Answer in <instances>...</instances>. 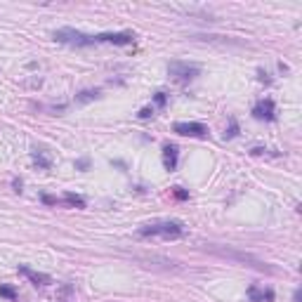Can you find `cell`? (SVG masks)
<instances>
[{"label": "cell", "mask_w": 302, "mask_h": 302, "mask_svg": "<svg viewBox=\"0 0 302 302\" xmlns=\"http://www.w3.org/2000/svg\"><path fill=\"white\" fill-rule=\"evenodd\" d=\"M55 40L71 48H92V45L106 43V45H132L135 33L121 31V33H83L76 29H59L55 31Z\"/></svg>", "instance_id": "1"}, {"label": "cell", "mask_w": 302, "mask_h": 302, "mask_svg": "<svg viewBox=\"0 0 302 302\" xmlns=\"http://www.w3.org/2000/svg\"><path fill=\"white\" fill-rule=\"evenodd\" d=\"M137 234L142 239L149 236H158V239H182L187 234V227L179 220H158V222H149L137 229Z\"/></svg>", "instance_id": "2"}, {"label": "cell", "mask_w": 302, "mask_h": 302, "mask_svg": "<svg viewBox=\"0 0 302 302\" xmlns=\"http://www.w3.org/2000/svg\"><path fill=\"white\" fill-rule=\"evenodd\" d=\"M168 74L173 76L177 83H189V80H194L201 74V68L189 62H170L168 64Z\"/></svg>", "instance_id": "3"}, {"label": "cell", "mask_w": 302, "mask_h": 302, "mask_svg": "<svg viewBox=\"0 0 302 302\" xmlns=\"http://www.w3.org/2000/svg\"><path fill=\"white\" fill-rule=\"evenodd\" d=\"M253 116L258 121H274L276 118V106H274V99H260L258 104L253 106Z\"/></svg>", "instance_id": "4"}, {"label": "cell", "mask_w": 302, "mask_h": 302, "mask_svg": "<svg viewBox=\"0 0 302 302\" xmlns=\"http://www.w3.org/2000/svg\"><path fill=\"white\" fill-rule=\"evenodd\" d=\"M173 130L177 135H184V137H205L208 135V128L203 123H175Z\"/></svg>", "instance_id": "5"}, {"label": "cell", "mask_w": 302, "mask_h": 302, "mask_svg": "<svg viewBox=\"0 0 302 302\" xmlns=\"http://www.w3.org/2000/svg\"><path fill=\"white\" fill-rule=\"evenodd\" d=\"M19 274H24L33 286H50L52 284V276H50V274L36 271V269H31V267H26V265H19Z\"/></svg>", "instance_id": "6"}, {"label": "cell", "mask_w": 302, "mask_h": 302, "mask_svg": "<svg viewBox=\"0 0 302 302\" xmlns=\"http://www.w3.org/2000/svg\"><path fill=\"white\" fill-rule=\"evenodd\" d=\"M248 297H250V302H274V290L250 286V288H248Z\"/></svg>", "instance_id": "7"}, {"label": "cell", "mask_w": 302, "mask_h": 302, "mask_svg": "<svg viewBox=\"0 0 302 302\" xmlns=\"http://www.w3.org/2000/svg\"><path fill=\"white\" fill-rule=\"evenodd\" d=\"M217 255H224V258H234V260H241V262H253L255 269H267L265 262H260V260L250 258V255H243V253H231V250H222V248H213Z\"/></svg>", "instance_id": "8"}, {"label": "cell", "mask_w": 302, "mask_h": 302, "mask_svg": "<svg viewBox=\"0 0 302 302\" xmlns=\"http://www.w3.org/2000/svg\"><path fill=\"white\" fill-rule=\"evenodd\" d=\"M177 151L179 149L175 144H166L163 147V166H166V170H175L177 168Z\"/></svg>", "instance_id": "9"}, {"label": "cell", "mask_w": 302, "mask_h": 302, "mask_svg": "<svg viewBox=\"0 0 302 302\" xmlns=\"http://www.w3.org/2000/svg\"><path fill=\"white\" fill-rule=\"evenodd\" d=\"M62 203L71 205V208H85V198L78 196V194H64V196H62Z\"/></svg>", "instance_id": "10"}, {"label": "cell", "mask_w": 302, "mask_h": 302, "mask_svg": "<svg viewBox=\"0 0 302 302\" xmlns=\"http://www.w3.org/2000/svg\"><path fill=\"white\" fill-rule=\"evenodd\" d=\"M92 99H99V90H83L80 95H76V102H78V104H87V102H92Z\"/></svg>", "instance_id": "11"}, {"label": "cell", "mask_w": 302, "mask_h": 302, "mask_svg": "<svg viewBox=\"0 0 302 302\" xmlns=\"http://www.w3.org/2000/svg\"><path fill=\"white\" fill-rule=\"evenodd\" d=\"M33 163H36L38 168H43V170H50V168H52V160H50L43 151H33Z\"/></svg>", "instance_id": "12"}, {"label": "cell", "mask_w": 302, "mask_h": 302, "mask_svg": "<svg viewBox=\"0 0 302 302\" xmlns=\"http://www.w3.org/2000/svg\"><path fill=\"white\" fill-rule=\"evenodd\" d=\"M0 297H7V300H17V290H14L12 286L0 284Z\"/></svg>", "instance_id": "13"}, {"label": "cell", "mask_w": 302, "mask_h": 302, "mask_svg": "<svg viewBox=\"0 0 302 302\" xmlns=\"http://www.w3.org/2000/svg\"><path fill=\"white\" fill-rule=\"evenodd\" d=\"M236 135H239V125H236V121L231 118V121H229V130L224 132V140H231V137H236Z\"/></svg>", "instance_id": "14"}, {"label": "cell", "mask_w": 302, "mask_h": 302, "mask_svg": "<svg viewBox=\"0 0 302 302\" xmlns=\"http://www.w3.org/2000/svg\"><path fill=\"white\" fill-rule=\"evenodd\" d=\"M173 194H175V198H177V201H187V198H189V194H187L182 187H175Z\"/></svg>", "instance_id": "15"}, {"label": "cell", "mask_w": 302, "mask_h": 302, "mask_svg": "<svg viewBox=\"0 0 302 302\" xmlns=\"http://www.w3.org/2000/svg\"><path fill=\"white\" fill-rule=\"evenodd\" d=\"M43 203H48V205H59V203H62V198L48 196V194H45V196H43Z\"/></svg>", "instance_id": "16"}, {"label": "cell", "mask_w": 302, "mask_h": 302, "mask_svg": "<svg viewBox=\"0 0 302 302\" xmlns=\"http://www.w3.org/2000/svg\"><path fill=\"white\" fill-rule=\"evenodd\" d=\"M151 116H154V109H149V106H144L140 111V118H151Z\"/></svg>", "instance_id": "17"}, {"label": "cell", "mask_w": 302, "mask_h": 302, "mask_svg": "<svg viewBox=\"0 0 302 302\" xmlns=\"http://www.w3.org/2000/svg\"><path fill=\"white\" fill-rule=\"evenodd\" d=\"M156 104L158 106L166 104V92H156Z\"/></svg>", "instance_id": "18"}, {"label": "cell", "mask_w": 302, "mask_h": 302, "mask_svg": "<svg viewBox=\"0 0 302 302\" xmlns=\"http://www.w3.org/2000/svg\"><path fill=\"white\" fill-rule=\"evenodd\" d=\"M76 166H78V168H80V170H85V168H87V158L78 160V163H76Z\"/></svg>", "instance_id": "19"}, {"label": "cell", "mask_w": 302, "mask_h": 302, "mask_svg": "<svg viewBox=\"0 0 302 302\" xmlns=\"http://www.w3.org/2000/svg\"><path fill=\"white\" fill-rule=\"evenodd\" d=\"M12 187H14V191H21V179H14Z\"/></svg>", "instance_id": "20"}, {"label": "cell", "mask_w": 302, "mask_h": 302, "mask_svg": "<svg viewBox=\"0 0 302 302\" xmlns=\"http://www.w3.org/2000/svg\"><path fill=\"white\" fill-rule=\"evenodd\" d=\"M302 300V293L300 290H295V295H293V302H300Z\"/></svg>", "instance_id": "21"}]
</instances>
